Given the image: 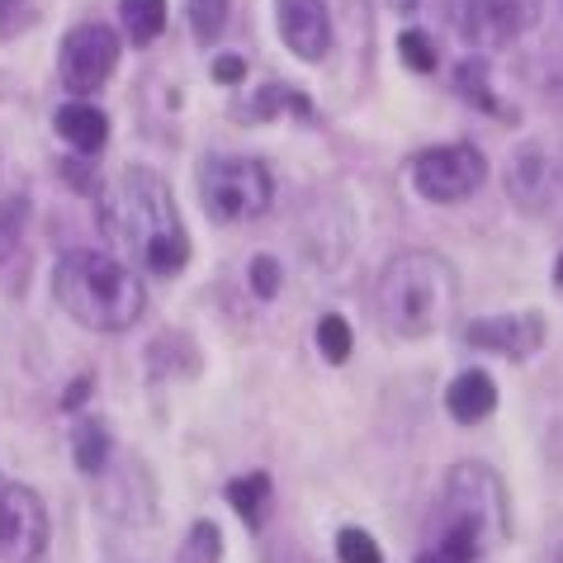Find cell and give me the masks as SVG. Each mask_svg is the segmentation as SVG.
I'll list each match as a JSON object with an SVG mask.
<instances>
[{"label": "cell", "instance_id": "6da1fadb", "mask_svg": "<svg viewBox=\"0 0 563 563\" xmlns=\"http://www.w3.org/2000/svg\"><path fill=\"white\" fill-rule=\"evenodd\" d=\"M100 228L123 261L152 275H180L190 261V232L180 223L176 195L152 166H123L100 195Z\"/></svg>", "mask_w": 563, "mask_h": 563}, {"label": "cell", "instance_id": "7a4b0ae2", "mask_svg": "<svg viewBox=\"0 0 563 563\" xmlns=\"http://www.w3.org/2000/svg\"><path fill=\"white\" fill-rule=\"evenodd\" d=\"M431 526H435V554L445 563H478L493 544H507L511 503L503 478L474 460L455 464L441 483V503H435Z\"/></svg>", "mask_w": 563, "mask_h": 563}, {"label": "cell", "instance_id": "3957f363", "mask_svg": "<svg viewBox=\"0 0 563 563\" xmlns=\"http://www.w3.org/2000/svg\"><path fill=\"white\" fill-rule=\"evenodd\" d=\"M53 299L71 322L90 332H129L147 312V289L137 271L104 252H67L53 265Z\"/></svg>", "mask_w": 563, "mask_h": 563}, {"label": "cell", "instance_id": "277c9868", "mask_svg": "<svg viewBox=\"0 0 563 563\" xmlns=\"http://www.w3.org/2000/svg\"><path fill=\"white\" fill-rule=\"evenodd\" d=\"M460 279L450 271L445 256L435 252H402L379 271L374 285V318H379L394 336H435L450 322Z\"/></svg>", "mask_w": 563, "mask_h": 563}, {"label": "cell", "instance_id": "5b68a950", "mask_svg": "<svg viewBox=\"0 0 563 563\" xmlns=\"http://www.w3.org/2000/svg\"><path fill=\"white\" fill-rule=\"evenodd\" d=\"M199 205L213 223H256L275 205V170L261 156L209 152L199 162Z\"/></svg>", "mask_w": 563, "mask_h": 563}, {"label": "cell", "instance_id": "8992f818", "mask_svg": "<svg viewBox=\"0 0 563 563\" xmlns=\"http://www.w3.org/2000/svg\"><path fill=\"white\" fill-rule=\"evenodd\" d=\"M483 180H488V156L474 143H441L417 152L412 162V190L431 205H464L483 190Z\"/></svg>", "mask_w": 563, "mask_h": 563}, {"label": "cell", "instance_id": "52a82bcc", "mask_svg": "<svg viewBox=\"0 0 563 563\" xmlns=\"http://www.w3.org/2000/svg\"><path fill=\"white\" fill-rule=\"evenodd\" d=\"M114 67H119V34L109 24H76L71 34L62 38L57 71L71 96H96V90H104Z\"/></svg>", "mask_w": 563, "mask_h": 563}, {"label": "cell", "instance_id": "ba28073f", "mask_svg": "<svg viewBox=\"0 0 563 563\" xmlns=\"http://www.w3.org/2000/svg\"><path fill=\"white\" fill-rule=\"evenodd\" d=\"M48 550V507L34 488L0 474V559L34 563Z\"/></svg>", "mask_w": 563, "mask_h": 563}, {"label": "cell", "instance_id": "9c48e42d", "mask_svg": "<svg viewBox=\"0 0 563 563\" xmlns=\"http://www.w3.org/2000/svg\"><path fill=\"white\" fill-rule=\"evenodd\" d=\"M559 180H563V156L550 152V143H526L507 162V195L526 213H550L559 205Z\"/></svg>", "mask_w": 563, "mask_h": 563}, {"label": "cell", "instance_id": "30bf717a", "mask_svg": "<svg viewBox=\"0 0 563 563\" xmlns=\"http://www.w3.org/2000/svg\"><path fill=\"white\" fill-rule=\"evenodd\" d=\"M544 336H550V327H544V312H493V318H474L464 327V341L474 351H488V355H503V360H530L540 355Z\"/></svg>", "mask_w": 563, "mask_h": 563}, {"label": "cell", "instance_id": "8fae6325", "mask_svg": "<svg viewBox=\"0 0 563 563\" xmlns=\"http://www.w3.org/2000/svg\"><path fill=\"white\" fill-rule=\"evenodd\" d=\"M540 10H544V0H460V29L474 43L507 48L526 29L540 24Z\"/></svg>", "mask_w": 563, "mask_h": 563}, {"label": "cell", "instance_id": "7c38bea8", "mask_svg": "<svg viewBox=\"0 0 563 563\" xmlns=\"http://www.w3.org/2000/svg\"><path fill=\"white\" fill-rule=\"evenodd\" d=\"M275 29L299 62H322L332 53V14L322 0H275Z\"/></svg>", "mask_w": 563, "mask_h": 563}, {"label": "cell", "instance_id": "4fadbf2b", "mask_svg": "<svg viewBox=\"0 0 563 563\" xmlns=\"http://www.w3.org/2000/svg\"><path fill=\"white\" fill-rule=\"evenodd\" d=\"M53 129H57L62 143H67L71 152H81V156H96L109 143V114L96 104H86V100L62 104L53 114Z\"/></svg>", "mask_w": 563, "mask_h": 563}, {"label": "cell", "instance_id": "5bb4252c", "mask_svg": "<svg viewBox=\"0 0 563 563\" xmlns=\"http://www.w3.org/2000/svg\"><path fill=\"white\" fill-rule=\"evenodd\" d=\"M493 408H497V384H493V374H483V369H464V374H455V384L445 388V412L455 417L460 427H478Z\"/></svg>", "mask_w": 563, "mask_h": 563}, {"label": "cell", "instance_id": "9a60e30c", "mask_svg": "<svg viewBox=\"0 0 563 563\" xmlns=\"http://www.w3.org/2000/svg\"><path fill=\"white\" fill-rule=\"evenodd\" d=\"M299 114V119H312V100L303 96V90H289V86H265V90H256L246 104H238V119L242 123H271V119H279V114Z\"/></svg>", "mask_w": 563, "mask_h": 563}, {"label": "cell", "instance_id": "2e32d148", "mask_svg": "<svg viewBox=\"0 0 563 563\" xmlns=\"http://www.w3.org/2000/svg\"><path fill=\"white\" fill-rule=\"evenodd\" d=\"M109 455H114V441H109L104 421L100 417H81V421H76V431H71V460H76V468H81V474H104Z\"/></svg>", "mask_w": 563, "mask_h": 563}, {"label": "cell", "instance_id": "e0dca14e", "mask_svg": "<svg viewBox=\"0 0 563 563\" xmlns=\"http://www.w3.org/2000/svg\"><path fill=\"white\" fill-rule=\"evenodd\" d=\"M119 20L137 48H147L152 38L166 34V0H119Z\"/></svg>", "mask_w": 563, "mask_h": 563}, {"label": "cell", "instance_id": "ac0fdd59", "mask_svg": "<svg viewBox=\"0 0 563 563\" xmlns=\"http://www.w3.org/2000/svg\"><path fill=\"white\" fill-rule=\"evenodd\" d=\"M223 497H228V507L238 511L246 526H256L261 516H265V507H271V474H246V478H232L228 488H223Z\"/></svg>", "mask_w": 563, "mask_h": 563}, {"label": "cell", "instance_id": "d6986e66", "mask_svg": "<svg viewBox=\"0 0 563 563\" xmlns=\"http://www.w3.org/2000/svg\"><path fill=\"white\" fill-rule=\"evenodd\" d=\"M455 96H464L468 104H478L483 114H503V119H511L507 109H503V100L488 90V67H483L478 57H468V62H460L455 67Z\"/></svg>", "mask_w": 563, "mask_h": 563}, {"label": "cell", "instance_id": "ffe728a7", "mask_svg": "<svg viewBox=\"0 0 563 563\" xmlns=\"http://www.w3.org/2000/svg\"><path fill=\"white\" fill-rule=\"evenodd\" d=\"M170 563H223V536H218V526L213 521H195Z\"/></svg>", "mask_w": 563, "mask_h": 563}, {"label": "cell", "instance_id": "44dd1931", "mask_svg": "<svg viewBox=\"0 0 563 563\" xmlns=\"http://www.w3.org/2000/svg\"><path fill=\"white\" fill-rule=\"evenodd\" d=\"M318 351L327 365H346L351 351H355V332H351V322L341 318V312H327V318L318 322Z\"/></svg>", "mask_w": 563, "mask_h": 563}, {"label": "cell", "instance_id": "7402d4cb", "mask_svg": "<svg viewBox=\"0 0 563 563\" xmlns=\"http://www.w3.org/2000/svg\"><path fill=\"white\" fill-rule=\"evenodd\" d=\"M228 14H232V0H185V20H190L199 43H213L218 34H223Z\"/></svg>", "mask_w": 563, "mask_h": 563}, {"label": "cell", "instance_id": "603a6c76", "mask_svg": "<svg viewBox=\"0 0 563 563\" xmlns=\"http://www.w3.org/2000/svg\"><path fill=\"white\" fill-rule=\"evenodd\" d=\"M29 223V199L24 195H0V265L14 256V246L24 238Z\"/></svg>", "mask_w": 563, "mask_h": 563}, {"label": "cell", "instance_id": "cb8c5ba5", "mask_svg": "<svg viewBox=\"0 0 563 563\" xmlns=\"http://www.w3.org/2000/svg\"><path fill=\"white\" fill-rule=\"evenodd\" d=\"M336 559H341V563H384V550H379V540H374L369 530L341 526V536H336Z\"/></svg>", "mask_w": 563, "mask_h": 563}, {"label": "cell", "instance_id": "d4e9b609", "mask_svg": "<svg viewBox=\"0 0 563 563\" xmlns=\"http://www.w3.org/2000/svg\"><path fill=\"white\" fill-rule=\"evenodd\" d=\"M398 57H402V67L408 71H417V76H427V71H435V43L421 34V29H402L398 34Z\"/></svg>", "mask_w": 563, "mask_h": 563}, {"label": "cell", "instance_id": "484cf974", "mask_svg": "<svg viewBox=\"0 0 563 563\" xmlns=\"http://www.w3.org/2000/svg\"><path fill=\"white\" fill-rule=\"evenodd\" d=\"M246 279H252V294L256 299H279V285H285V271H279V261L275 256H256L252 261V271H246Z\"/></svg>", "mask_w": 563, "mask_h": 563}, {"label": "cell", "instance_id": "4316f807", "mask_svg": "<svg viewBox=\"0 0 563 563\" xmlns=\"http://www.w3.org/2000/svg\"><path fill=\"white\" fill-rule=\"evenodd\" d=\"M34 24V0H0V38H20Z\"/></svg>", "mask_w": 563, "mask_h": 563}, {"label": "cell", "instance_id": "83f0119b", "mask_svg": "<svg viewBox=\"0 0 563 563\" xmlns=\"http://www.w3.org/2000/svg\"><path fill=\"white\" fill-rule=\"evenodd\" d=\"M213 86H242L246 81V57L242 53H223V57H213Z\"/></svg>", "mask_w": 563, "mask_h": 563}, {"label": "cell", "instance_id": "f1b7e54d", "mask_svg": "<svg viewBox=\"0 0 563 563\" xmlns=\"http://www.w3.org/2000/svg\"><path fill=\"white\" fill-rule=\"evenodd\" d=\"M57 170H62V180H67L71 190H81V195L96 190V170H90L86 162H71V156H67V162H62Z\"/></svg>", "mask_w": 563, "mask_h": 563}, {"label": "cell", "instance_id": "f546056e", "mask_svg": "<svg viewBox=\"0 0 563 563\" xmlns=\"http://www.w3.org/2000/svg\"><path fill=\"white\" fill-rule=\"evenodd\" d=\"M86 398H90V379H76V384L67 388V398H62V408H67V412H81Z\"/></svg>", "mask_w": 563, "mask_h": 563}, {"label": "cell", "instance_id": "4dcf8cb0", "mask_svg": "<svg viewBox=\"0 0 563 563\" xmlns=\"http://www.w3.org/2000/svg\"><path fill=\"white\" fill-rule=\"evenodd\" d=\"M421 5V0H388V10H398V14H412Z\"/></svg>", "mask_w": 563, "mask_h": 563}, {"label": "cell", "instance_id": "1f68e13d", "mask_svg": "<svg viewBox=\"0 0 563 563\" xmlns=\"http://www.w3.org/2000/svg\"><path fill=\"white\" fill-rule=\"evenodd\" d=\"M554 285H563V256L554 261Z\"/></svg>", "mask_w": 563, "mask_h": 563}, {"label": "cell", "instance_id": "d6a6232c", "mask_svg": "<svg viewBox=\"0 0 563 563\" xmlns=\"http://www.w3.org/2000/svg\"><path fill=\"white\" fill-rule=\"evenodd\" d=\"M417 563H445V559H441V554H435V550H431V554H421Z\"/></svg>", "mask_w": 563, "mask_h": 563}, {"label": "cell", "instance_id": "836d02e7", "mask_svg": "<svg viewBox=\"0 0 563 563\" xmlns=\"http://www.w3.org/2000/svg\"><path fill=\"white\" fill-rule=\"evenodd\" d=\"M554 563H563V544H559V550H554Z\"/></svg>", "mask_w": 563, "mask_h": 563}]
</instances>
